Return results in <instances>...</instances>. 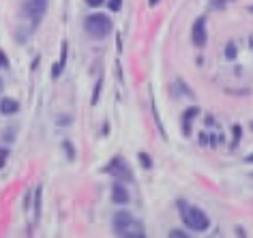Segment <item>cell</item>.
<instances>
[{
  "mask_svg": "<svg viewBox=\"0 0 253 238\" xmlns=\"http://www.w3.org/2000/svg\"><path fill=\"white\" fill-rule=\"evenodd\" d=\"M225 58H227V60H234V58H236V43H234V41H230V43L225 45Z\"/></svg>",
  "mask_w": 253,
  "mask_h": 238,
  "instance_id": "11",
  "label": "cell"
},
{
  "mask_svg": "<svg viewBox=\"0 0 253 238\" xmlns=\"http://www.w3.org/2000/svg\"><path fill=\"white\" fill-rule=\"evenodd\" d=\"M62 148H65V153H69V159H73L75 157V150H73V146H71V142H62Z\"/></svg>",
  "mask_w": 253,
  "mask_h": 238,
  "instance_id": "16",
  "label": "cell"
},
{
  "mask_svg": "<svg viewBox=\"0 0 253 238\" xmlns=\"http://www.w3.org/2000/svg\"><path fill=\"white\" fill-rule=\"evenodd\" d=\"M157 2H159V0H150V4H153V7H155V4H157Z\"/></svg>",
  "mask_w": 253,
  "mask_h": 238,
  "instance_id": "26",
  "label": "cell"
},
{
  "mask_svg": "<svg viewBox=\"0 0 253 238\" xmlns=\"http://www.w3.org/2000/svg\"><path fill=\"white\" fill-rule=\"evenodd\" d=\"M107 7H110L112 11H120V7H123V0H110V2H107Z\"/></svg>",
  "mask_w": 253,
  "mask_h": 238,
  "instance_id": "18",
  "label": "cell"
},
{
  "mask_svg": "<svg viewBox=\"0 0 253 238\" xmlns=\"http://www.w3.org/2000/svg\"><path fill=\"white\" fill-rule=\"evenodd\" d=\"M67 52H69L67 43H62V49H60V60L56 62V65H54V69H52V75H54V78H60L62 69H65V65H67Z\"/></svg>",
  "mask_w": 253,
  "mask_h": 238,
  "instance_id": "9",
  "label": "cell"
},
{
  "mask_svg": "<svg viewBox=\"0 0 253 238\" xmlns=\"http://www.w3.org/2000/svg\"><path fill=\"white\" fill-rule=\"evenodd\" d=\"M17 110H20V103L15 101V99H2L0 101V112H2L4 116H11V114H17Z\"/></svg>",
  "mask_w": 253,
  "mask_h": 238,
  "instance_id": "8",
  "label": "cell"
},
{
  "mask_svg": "<svg viewBox=\"0 0 253 238\" xmlns=\"http://www.w3.org/2000/svg\"><path fill=\"white\" fill-rule=\"evenodd\" d=\"M200 142H202V144H206V142H208V135H206V133H202V135H200Z\"/></svg>",
  "mask_w": 253,
  "mask_h": 238,
  "instance_id": "24",
  "label": "cell"
},
{
  "mask_svg": "<svg viewBox=\"0 0 253 238\" xmlns=\"http://www.w3.org/2000/svg\"><path fill=\"white\" fill-rule=\"evenodd\" d=\"M45 9H47V0H26L22 4V13L33 22H39L43 13H45Z\"/></svg>",
  "mask_w": 253,
  "mask_h": 238,
  "instance_id": "5",
  "label": "cell"
},
{
  "mask_svg": "<svg viewBox=\"0 0 253 238\" xmlns=\"http://www.w3.org/2000/svg\"><path fill=\"white\" fill-rule=\"evenodd\" d=\"M112 199L116 204H120V206H125V204H129V199H131V196H129V191L125 189L120 183H116L112 187Z\"/></svg>",
  "mask_w": 253,
  "mask_h": 238,
  "instance_id": "7",
  "label": "cell"
},
{
  "mask_svg": "<svg viewBox=\"0 0 253 238\" xmlns=\"http://www.w3.org/2000/svg\"><path fill=\"white\" fill-rule=\"evenodd\" d=\"M206 20L204 17H198V20L193 22V30H191V39H193V45H206Z\"/></svg>",
  "mask_w": 253,
  "mask_h": 238,
  "instance_id": "6",
  "label": "cell"
},
{
  "mask_svg": "<svg viewBox=\"0 0 253 238\" xmlns=\"http://www.w3.org/2000/svg\"><path fill=\"white\" fill-rule=\"evenodd\" d=\"M103 172L112 174V176H116L118 180H133L131 167H129V163H126L123 157H114V159L110 161V165L103 167Z\"/></svg>",
  "mask_w": 253,
  "mask_h": 238,
  "instance_id": "4",
  "label": "cell"
},
{
  "mask_svg": "<svg viewBox=\"0 0 253 238\" xmlns=\"http://www.w3.org/2000/svg\"><path fill=\"white\" fill-rule=\"evenodd\" d=\"M247 9H249V13H253V4H249V7H247Z\"/></svg>",
  "mask_w": 253,
  "mask_h": 238,
  "instance_id": "25",
  "label": "cell"
},
{
  "mask_svg": "<svg viewBox=\"0 0 253 238\" xmlns=\"http://www.w3.org/2000/svg\"><path fill=\"white\" fill-rule=\"evenodd\" d=\"M7 67H9V58L4 56L2 49H0V69H7Z\"/></svg>",
  "mask_w": 253,
  "mask_h": 238,
  "instance_id": "20",
  "label": "cell"
},
{
  "mask_svg": "<svg viewBox=\"0 0 253 238\" xmlns=\"http://www.w3.org/2000/svg\"><path fill=\"white\" fill-rule=\"evenodd\" d=\"M35 215H37V219H39V215H41V187H37V193H35Z\"/></svg>",
  "mask_w": 253,
  "mask_h": 238,
  "instance_id": "12",
  "label": "cell"
},
{
  "mask_svg": "<svg viewBox=\"0 0 253 238\" xmlns=\"http://www.w3.org/2000/svg\"><path fill=\"white\" fill-rule=\"evenodd\" d=\"M245 161H247V163H253V153L247 155V157H245Z\"/></svg>",
  "mask_w": 253,
  "mask_h": 238,
  "instance_id": "23",
  "label": "cell"
},
{
  "mask_svg": "<svg viewBox=\"0 0 253 238\" xmlns=\"http://www.w3.org/2000/svg\"><path fill=\"white\" fill-rule=\"evenodd\" d=\"M232 131H234V144H232V146H236V142L240 140V133H243V131H240V127H238V124H236V127H234Z\"/></svg>",
  "mask_w": 253,
  "mask_h": 238,
  "instance_id": "21",
  "label": "cell"
},
{
  "mask_svg": "<svg viewBox=\"0 0 253 238\" xmlns=\"http://www.w3.org/2000/svg\"><path fill=\"white\" fill-rule=\"evenodd\" d=\"M84 28L94 39H105V37L112 33V20L103 13H92L84 20Z\"/></svg>",
  "mask_w": 253,
  "mask_h": 238,
  "instance_id": "3",
  "label": "cell"
},
{
  "mask_svg": "<svg viewBox=\"0 0 253 238\" xmlns=\"http://www.w3.org/2000/svg\"><path fill=\"white\" fill-rule=\"evenodd\" d=\"M114 234L125 238H144V225L131 217V212L118 210L114 215Z\"/></svg>",
  "mask_w": 253,
  "mask_h": 238,
  "instance_id": "1",
  "label": "cell"
},
{
  "mask_svg": "<svg viewBox=\"0 0 253 238\" xmlns=\"http://www.w3.org/2000/svg\"><path fill=\"white\" fill-rule=\"evenodd\" d=\"M140 163H142L144 170H150V167H153V161H150V157L146 153H140Z\"/></svg>",
  "mask_w": 253,
  "mask_h": 238,
  "instance_id": "13",
  "label": "cell"
},
{
  "mask_svg": "<svg viewBox=\"0 0 253 238\" xmlns=\"http://www.w3.org/2000/svg\"><path fill=\"white\" fill-rule=\"evenodd\" d=\"M7 159H9V148H0V167L7 163Z\"/></svg>",
  "mask_w": 253,
  "mask_h": 238,
  "instance_id": "17",
  "label": "cell"
},
{
  "mask_svg": "<svg viewBox=\"0 0 253 238\" xmlns=\"http://www.w3.org/2000/svg\"><path fill=\"white\" fill-rule=\"evenodd\" d=\"M200 114V110L198 108H189V112H185L182 114V131L189 135V131H191V118L193 116H198Z\"/></svg>",
  "mask_w": 253,
  "mask_h": 238,
  "instance_id": "10",
  "label": "cell"
},
{
  "mask_svg": "<svg viewBox=\"0 0 253 238\" xmlns=\"http://www.w3.org/2000/svg\"><path fill=\"white\" fill-rule=\"evenodd\" d=\"M180 219H182V223L193 232H206L211 228V217L202 208L191 206V204H180Z\"/></svg>",
  "mask_w": 253,
  "mask_h": 238,
  "instance_id": "2",
  "label": "cell"
},
{
  "mask_svg": "<svg viewBox=\"0 0 253 238\" xmlns=\"http://www.w3.org/2000/svg\"><path fill=\"white\" fill-rule=\"evenodd\" d=\"M169 238H189V234H185V232H180V230H172L169 232Z\"/></svg>",
  "mask_w": 253,
  "mask_h": 238,
  "instance_id": "19",
  "label": "cell"
},
{
  "mask_svg": "<svg viewBox=\"0 0 253 238\" xmlns=\"http://www.w3.org/2000/svg\"><path fill=\"white\" fill-rule=\"evenodd\" d=\"M234 0H212L211 2V7L212 9H223V7H227V4H232Z\"/></svg>",
  "mask_w": 253,
  "mask_h": 238,
  "instance_id": "15",
  "label": "cell"
},
{
  "mask_svg": "<svg viewBox=\"0 0 253 238\" xmlns=\"http://www.w3.org/2000/svg\"><path fill=\"white\" fill-rule=\"evenodd\" d=\"M101 86H103V78H101L99 79V82H97V86H94V92H92V105H97L99 103V92H101Z\"/></svg>",
  "mask_w": 253,
  "mask_h": 238,
  "instance_id": "14",
  "label": "cell"
},
{
  "mask_svg": "<svg viewBox=\"0 0 253 238\" xmlns=\"http://www.w3.org/2000/svg\"><path fill=\"white\" fill-rule=\"evenodd\" d=\"M105 0H86V4L88 7H101V4H103Z\"/></svg>",
  "mask_w": 253,
  "mask_h": 238,
  "instance_id": "22",
  "label": "cell"
},
{
  "mask_svg": "<svg viewBox=\"0 0 253 238\" xmlns=\"http://www.w3.org/2000/svg\"><path fill=\"white\" fill-rule=\"evenodd\" d=\"M0 90H2V79H0Z\"/></svg>",
  "mask_w": 253,
  "mask_h": 238,
  "instance_id": "27",
  "label": "cell"
}]
</instances>
